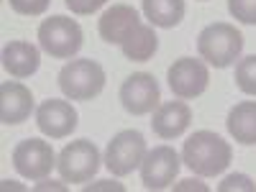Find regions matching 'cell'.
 Here are the masks:
<instances>
[{"instance_id":"obj_19","label":"cell","mask_w":256,"mask_h":192,"mask_svg":"<svg viewBox=\"0 0 256 192\" xmlns=\"http://www.w3.org/2000/svg\"><path fill=\"white\" fill-rule=\"evenodd\" d=\"M236 84L241 92L256 98V54L246 56L236 64Z\"/></svg>"},{"instance_id":"obj_21","label":"cell","mask_w":256,"mask_h":192,"mask_svg":"<svg viewBox=\"0 0 256 192\" xmlns=\"http://www.w3.org/2000/svg\"><path fill=\"white\" fill-rule=\"evenodd\" d=\"M8 3L18 16H41L49 10L52 0H8Z\"/></svg>"},{"instance_id":"obj_12","label":"cell","mask_w":256,"mask_h":192,"mask_svg":"<svg viewBox=\"0 0 256 192\" xmlns=\"http://www.w3.org/2000/svg\"><path fill=\"white\" fill-rule=\"evenodd\" d=\"M34 113V92L20 82L0 84V120L3 126H20Z\"/></svg>"},{"instance_id":"obj_15","label":"cell","mask_w":256,"mask_h":192,"mask_svg":"<svg viewBox=\"0 0 256 192\" xmlns=\"http://www.w3.org/2000/svg\"><path fill=\"white\" fill-rule=\"evenodd\" d=\"M38 64H41V52L28 41H10L3 49V70L16 80H26L36 74Z\"/></svg>"},{"instance_id":"obj_24","label":"cell","mask_w":256,"mask_h":192,"mask_svg":"<svg viewBox=\"0 0 256 192\" xmlns=\"http://www.w3.org/2000/svg\"><path fill=\"white\" fill-rule=\"evenodd\" d=\"M84 190H88V192H95V190H116V192H123L126 187L120 182H113V180H100L95 184H84Z\"/></svg>"},{"instance_id":"obj_20","label":"cell","mask_w":256,"mask_h":192,"mask_svg":"<svg viewBox=\"0 0 256 192\" xmlns=\"http://www.w3.org/2000/svg\"><path fill=\"white\" fill-rule=\"evenodd\" d=\"M228 13L246 26H256V0H228Z\"/></svg>"},{"instance_id":"obj_23","label":"cell","mask_w":256,"mask_h":192,"mask_svg":"<svg viewBox=\"0 0 256 192\" xmlns=\"http://www.w3.org/2000/svg\"><path fill=\"white\" fill-rule=\"evenodd\" d=\"M64 3H67V8L74 16H92L108 3V0H64Z\"/></svg>"},{"instance_id":"obj_3","label":"cell","mask_w":256,"mask_h":192,"mask_svg":"<svg viewBox=\"0 0 256 192\" xmlns=\"http://www.w3.org/2000/svg\"><path fill=\"white\" fill-rule=\"evenodd\" d=\"M59 90L74 102L95 100L105 90V70L92 59H72L59 72Z\"/></svg>"},{"instance_id":"obj_2","label":"cell","mask_w":256,"mask_h":192,"mask_svg":"<svg viewBox=\"0 0 256 192\" xmlns=\"http://www.w3.org/2000/svg\"><path fill=\"white\" fill-rule=\"evenodd\" d=\"M198 52L205 64L226 70L238 62L244 52V34L233 24H212L198 36Z\"/></svg>"},{"instance_id":"obj_11","label":"cell","mask_w":256,"mask_h":192,"mask_svg":"<svg viewBox=\"0 0 256 192\" xmlns=\"http://www.w3.org/2000/svg\"><path fill=\"white\" fill-rule=\"evenodd\" d=\"M80 123V116L70 100H46L36 110V126L38 131L49 138H67L74 134Z\"/></svg>"},{"instance_id":"obj_26","label":"cell","mask_w":256,"mask_h":192,"mask_svg":"<svg viewBox=\"0 0 256 192\" xmlns=\"http://www.w3.org/2000/svg\"><path fill=\"white\" fill-rule=\"evenodd\" d=\"M36 190H64V184L54 182V180H41V184H36Z\"/></svg>"},{"instance_id":"obj_8","label":"cell","mask_w":256,"mask_h":192,"mask_svg":"<svg viewBox=\"0 0 256 192\" xmlns=\"http://www.w3.org/2000/svg\"><path fill=\"white\" fill-rule=\"evenodd\" d=\"M166 82H169V90L174 92V98L195 100V98H200L208 90V84H210L208 64L202 59L182 56V59H177L172 67H169Z\"/></svg>"},{"instance_id":"obj_16","label":"cell","mask_w":256,"mask_h":192,"mask_svg":"<svg viewBox=\"0 0 256 192\" xmlns=\"http://www.w3.org/2000/svg\"><path fill=\"white\" fill-rule=\"evenodd\" d=\"M228 134L236 138V144L241 146H254L256 144V102H238L233 105L228 113Z\"/></svg>"},{"instance_id":"obj_13","label":"cell","mask_w":256,"mask_h":192,"mask_svg":"<svg viewBox=\"0 0 256 192\" xmlns=\"http://www.w3.org/2000/svg\"><path fill=\"white\" fill-rule=\"evenodd\" d=\"M192 123V110L190 105L182 102V100H172V102H162L159 108L154 110V118H152V128L154 134L164 141H172V138H180Z\"/></svg>"},{"instance_id":"obj_14","label":"cell","mask_w":256,"mask_h":192,"mask_svg":"<svg viewBox=\"0 0 256 192\" xmlns=\"http://www.w3.org/2000/svg\"><path fill=\"white\" fill-rule=\"evenodd\" d=\"M141 24L138 18V10L126 6V3H118L113 8H108L102 13V18L98 20V31H100V38L108 41V44H123L126 36L131 34L136 26Z\"/></svg>"},{"instance_id":"obj_18","label":"cell","mask_w":256,"mask_h":192,"mask_svg":"<svg viewBox=\"0 0 256 192\" xmlns=\"http://www.w3.org/2000/svg\"><path fill=\"white\" fill-rule=\"evenodd\" d=\"M144 16L152 20V26L174 28L184 18V0H141Z\"/></svg>"},{"instance_id":"obj_4","label":"cell","mask_w":256,"mask_h":192,"mask_svg":"<svg viewBox=\"0 0 256 192\" xmlns=\"http://www.w3.org/2000/svg\"><path fill=\"white\" fill-rule=\"evenodd\" d=\"M84 44V34L77 20L52 16L38 26V46L54 59H72Z\"/></svg>"},{"instance_id":"obj_9","label":"cell","mask_w":256,"mask_h":192,"mask_svg":"<svg viewBox=\"0 0 256 192\" xmlns=\"http://www.w3.org/2000/svg\"><path fill=\"white\" fill-rule=\"evenodd\" d=\"M120 102L126 113L131 116H148L162 105V90L154 74L136 72L120 84Z\"/></svg>"},{"instance_id":"obj_1","label":"cell","mask_w":256,"mask_h":192,"mask_svg":"<svg viewBox=\"0 0 256 192\" xmlns=\"http://www.w3.org/2000/svg\"><path fill=\"white\" fill-rule=\"evenodd\" d=\"M233 162V148L226 138L212 131L192 134L182 146V164L200 177H218Z\"/></svg>"},{"instance_id":"obj_7","label":"cell","mask_w":256,"mask_h":192,"mask_svg":"<svg viewBox=\"0 0 256 192\" xmlns=\"http://www.w3.org/2000/svg\"><path fill=\"white\" fill-rule=\"evenodd\" d=\"M56 154L44 138H26L13 148V166L26 180H46L56 169Z\"/></svg>"},{"instance_id":"obj_17","label":"cell","mask_w":256,"mask_h":192,"mask_svg":"<svg viewBox=\"0 0 256 192\" xmlns=\"http://www.w3.org/2000/svg\"><path fill=\"white\" fill-rule=\"evenodd\" d=\"M120 49H123L126 59H131V62H148L159 49V38L154 34V26L138 24L131 34L126 36Z\"/></svg>"},{"instance_id":"obj_25","label":"cell","mask_w":256,"mask_h":192,"mask_svg":"<svg viewBox=\"0 0 256 192\" xmlns=\"http://www.w3.org/2000/svg\"><path fill=\"white\" fill-rule=\"evenodd\" d=\"M174 190H177V192H182V190H200V192H205L208 187H205L200 180H182L180 184H174Z\"/></svg>"},{"instance_id":"obj_22","label":"cell","mask_w":256,"mask_h":192,"mask_svg":"<svg viewBox=\"0 0 256 192\" xmlns=\"http://www.w3.org/2000/svg\"><path fill=\"white\" fill-rule=\"evenodd\" d=\"M220 192H233V190H244V192H256V182L246 174H230L218 184Z\"/></svg>"},{"instance_id":"obj_10","label":"cell","mask_w":256,"mask_h":192,"mask_svg":"<svg viewBox=\"0 0 256 192\" xmlns=\"http://www.w3.org/2000/svg\"><path fill=\"white\" fill-rule=\"evenodd\" d=\"M182 166V156L172 146H156L148 152L141 164V184L146 190H166L172 187Z\"/></svg>"},{"instance_id":"obj_6","label":"cell","mask_w":256,"mask_h":192,"mask_svg":"<svg viewBox=\"0 0 256 192\" xmlns=\"http://www.w3.org/2000/svg\"><path fill=\"white\" fill-rule=\"evenodd\" d=\"M146 154V138L138 131H120L105 148V166L113 177H128L141 169Z\"/></svg>"},{"instance_id":"obj_5","label":"cell","mask_w":256,"mask_h":192,"mask_svg":"<svg viewBox=\"0 0 256 192\" xmlns=\"http://www.w3.org/2000/svg\"><path fill=\"white\" fill-rule=\"evenodd\" d=\"M100 164H102V159H100L98 146L88 138H77V141L67 144L62 148L59 159H56V169H59L62 180L67 184L90 182L98 174Z\"/></svg>"}]
</instances>
